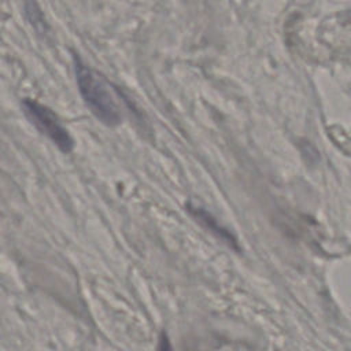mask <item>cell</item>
<instances>
[{"label":"cell","instance_id":"obj_1","mask_svg":"<svg viewBox=\"0 0 351 351\" xmlns=\"http://www.w3.org/2000/svg\"><path fill=\"white\" fill-rule=\"evenodd\" d=\"M75 78L81 97L90 112L104 125H118L122 114L108 81L78 58H75Z\"/></svg>","mask_w":351,"mask_h":351},{"label":"cell","instance_id":"obj_2","mask_svg":"<svg viewBox=\"0 0 351 351\" xmlns=\"http://www.w3.org/2000/svg\"><path fill=\"white\" fill-rule=\"evenodd\" d=\"M23 110L29 119L34 123V126L45 134L53 144L58 145V148L63 152H70L74 148V140L70 136L69 130L63 126L59 117L47 106L26 99L22 103Z\"/></svg>","mask_w":351,"mask_h":351},{"label":"cell","instance_id":"obj_3","mask_svg":"<svg viewBox=\"0 0 351 351\" xmlns=\"http://www.w3.org/2000/svg\"><path fill=\"white\" fill-rule=\"evenodd\" d=\"M26 11H27V15L32 21V25H34L37 29L38 27H43L44 25V18H43V14L38 8V5L36 4L34 0H26Z\"/></svg>","mask_w":351,"mask_h":351}]
</instances>
